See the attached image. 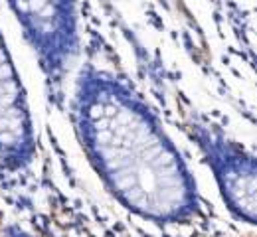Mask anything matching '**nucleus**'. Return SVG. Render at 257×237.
I'll use <instances>...</instances> for the list:
<instances>
[{
	"mask_svg": "<svg viewBox=\"0 0 257 237\" xmlns=\"http://www.w3.org/2000/svg\"><path fill=\"white\" fill-rule=\"evenodd\" d=\"M188 133L210 166L222 200L231 215L249 225L255 223V156L241 142L229 138L220 127L190 119Z\"/></svg>",
	"mask_w": 257,
	"mask_h": 237,
	"instance_id": "2",
	"label": "nucleus"
},
{
	"mask_svg": "<svg viewBox=\"0 0 257 237\" xmlns=\"http://www.w3.org/2000/svg\"><path fill=\"white\" fill-rule=\"evenodd\" d=\"M36 131L24 83L0 32V168L22 172L36 158Z\"/></svg>",
	"mask_w": 257,
	"mask_h": 237,
	"instance_id": "3",
	"label": "nucleus"
},
{
	"mask_svg": "<svg viewBox=\"0 0 257 237\" xmlns=\"http://www.w3.org/2000/svg\"><path fill=\"white\" fill-rule=\"evenodd\" d=\"M71 121L91 168L127 211L157 225L200 215L198 186L180 150L128 81L93 64L81 68Z\"/></svg>",
	"mask_w": 257,
	"mask_h": 237,
	"instance_id": "1",
	"label": "nucleus"
}]
</instances>
